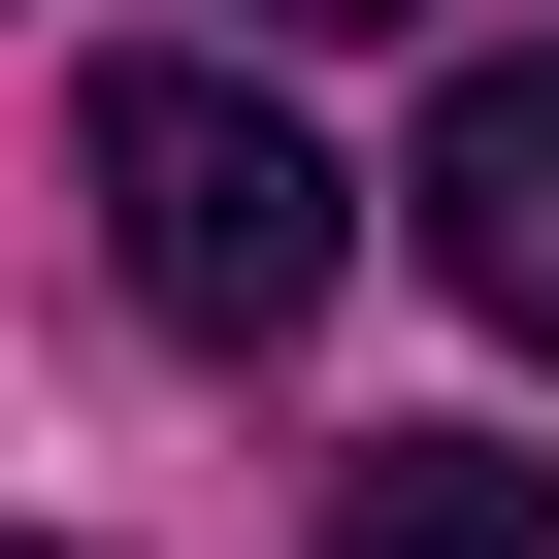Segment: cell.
Masks as SVG:
<instances>
[{
  "label": "cell",
  "instance_id": "1",
  "mask_svg": "<svg viewBox=\"0 0 559 559\" xmlns=\"http://www.w3.org/2000/svg\"><path fill=\"white\" fill-rule=\"evenodd\" d=\"M67 165H99V263H132L198 362H297V330H330V263H362V165L263 99V67H99Z\"/></svg>",
  "mask_w": 559,
  "mask_h": 559
},
{
  "label": "cell",
  "instance_id": "2",
  "mask_svg": "<svg viewBox=\"0 0 559 559\" xmlns=\"http://www.w3.org/2000/svg\"><path fill=\"white\" fill-rule=\"evenodd\" d=\"M395 230H428V297H461L493 362H559V34H493V67L428 99V165H395Z\"/></svg>",
  "mask_w": 559,
  "mask_h": 559
},
{
  "label": "cell",
  "instance_id": "3",
  "mask_svg": "<svg viewBox=\"0 0 559 559\" xmlns=\"http://www.w3.org/2000/svg\"><path fill=\"white\" fill-rule=\"evenodd\" d=\"M330 559H559V461H493V428H362V461H330Z\"/></svg>",
  "mask_w": 559,
  "mask_h": 559
},
{
  "label": "cell",
  "instance_id": "4",
  "mask_svg": "<svg viewBox=\"0 0 559 559\" xmlns=\"http://www.w3.org/2000/svg\"><path fill=\"white\" fill-rule=\"evenodd\" d=\"M263 34H395V0H263Z\"/></svg>",
  "mask_w": 559,
  "mask_h": 559
}]
</instances>
